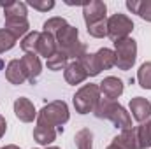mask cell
I'll return each mask as SVG.
<instances>
[{
    "label": "cell",
    "mask_w": 151,
    "mask_h": 149,
    "mask_svg": "<svg viewBox=\"0 0 151 149\" xmlns=\"http://www.w3.org/2000/svg\"><path fill=\"white\" fill-rule=\"evenodd\" d=\"M58 51L56 47V40L51 34H46V32H40V37L37 42V49H35V54L37 56H44L46 60L51 58L55 53Z\"/></svg>",
    "instance_id": "cell-15"
},
{
    "label": "cell",
    "mask_w": 151,
    "mask_h": 149,
    "mask_svg": "<svg viewBox=\"0 0 151 149\" xmlns=\"http://www.w3.org/2000/svg\"><path fill=\"white\" fill-rule=\"evenodd\" d=\"M2 149H19V148L14 146V144H9V146H5V148H2Z\"/></svg>",
    "instance_id": "cell-31"
},
{
    "label": "cell",
    "mask_w": 151,
    "mask_h": 149,
    "mask_svg": "<svg viewBox=\"0 0 151 149\" xmlns=\"http://www.w3.org/2000/svg\"><path fill=\"white\" fill-rule=\"evenodd\" d=\"M114 54H116V67L119 70H130L137 60V42L132 37L116 40Z\"/></svg>",
    "instance_id": "cell-6"
},
{
    "label": "cell",
    "mask_w": 151,
    "mask_h": 149,
    "mask_svg": "<svg viewBox=\"0 0 151 149\" xmlns=\"http://www.w3.org/2000/svg\"><path fill=\"white\" fill-rule=\"evenodd\" d=\"M69 105L63 100H53L37 112V126L55 128L58 130V133H62L63 125L69 121Z\"/></svg>",
    "instance_id": "cell-1"
},
{
    "label": "cell",
    "mask_w": 151,
    "mask_h": 149,
    "mask_svg": "<svg viewBox=\"0 0 151 149\" xmlns=\"http://www.w3.org/2000/svg\"><path fill=\"white\" fill-rule=\"evenodd\" d=\"M95 117L99 119H107L111 121L116 128L119 130H127L132 128V116L130 112H127V109L118 104L116 100H107V98H100V102L95 107Z\"/></svg>",
    "instance_id": "cell-2"
},
{
    "label": "cell",
    "mask_w": 151,
    "mask_h": 149,
    "mask_svg": "<svg viewBox=\"0 0 151 149\" xmlns=\"http://www.w3.org/2000/svg\"><path fill=\"white\" fill-rule=\"evenodd\" d=\"M106 149H119V148H118V146H114L113 142H111V144H109V146H107Z\"/></svg>",
    "instance_id": "cell-32"
},
{
    "label": "cell",
    "mask_w": 151,
    "mask_h": 149,
    "mask_svg": "<svg viewBox=\"0 0 151 149\" xmlns=\"http://www.w3.org/2000/svg\"><path fill=\"white\" fill-rule=\"evenodd\" d=\"M4 28L7 32H11L16 39L25 37L30 30V23L27 16H5V25Z\"/></svg>",
    "instance_id": "cell-13"
},
{
    "label": "cell",
    "mask_w": 151,
    "mask_h": 149,
    "mask_svg": "<svg viewBox=\"0 0 151 149\" xmlns=\"http://www.w3.org/2000/svg\"><path fill=\"white\" fill-rule=\"evenodd\" d=\"M128 107H130V112H132L130 116L137 123H144V121L151 119V102L150 100H146L142 97H135V98L130 100Z\"/></svg>",
    "instance_id": "cell-11"
},
{
    "label": "cell",
    "mask_w": 151,
    "mask_h": 149,
    "mask_svg": "<svg viewBox=\"0 0 151 149\" xmlns=\"http://www.w3.org/2000/svg\"><path fill=\"white\" fill-rule=\"evenodd\" d=\"M14 114L23 123H32L34 119H37V111H35L34 104L27 97L16 98V102H14Z\"/></svg>",
    "instance_id": "cell-12"
},
{
    "label": "cell",
    "mask_w": 151,
    "mask_h": 149,
    "mask_svg": "<svg viewBox=\"0 0 151 149\" xmlns=\"http://www.w3.org/2000/svg\"><path fill=\"white\" fill-rule=\"evenodd\" d=\"M125 5L132 14H137L144 21L151 23V0H128Z\"/></svg>",
    "instance_id": "cell-18"
},
{
    "label": "cell",
    "mask_w": 151,
    "mask_h": 149,
    "mask_svg": "<svg viewBox=\"0 0 151 149\" xmlns=\"http://www.w3.org/2000/svg\"><path fill=\"white\" fill-rule=\"evenodd\" d=\"M86 30H88V34L91 37H95V39L107 37V19L106 21H100V23H95L91 27H86Z\"/></svg>",
    "instance_id": "cell-28"
},
{
    "label": "cell",
    "mask_w": 151,
    "mask_h": 149,
    "mask_svg": "<svg viewBox=\"0 0 151 149\" xmlns=\"http://www.w3.org/2000/svg\"><path fill=\"white\" fill-rule=\"evenodd\" d=\"M74 107H76V112L79 114H88V112H93L97 104L100 102V90H99V84H84L81 86L77 91H76L74 98Z\"/></svg>",
    "instance_id": "cell-5"
},
{
    "label": "cell",
    "mask_w": 151,
    "mask_h": 149,
    "mask_svg": "<svg viewBox=\"0 0 151 149\" xmlns=\"http://www.w3.org/2000/svg\"><path fill=\"white\" fill-rule=\"evenodd\" d=\"M113 144L114 146H118L119 149H139L137 135H135V128L121 130V133L116 135V137L113 139Z\"/></svg>",
    "instance_id": "cell-17"
},
{
    "label": "cell",
    "mask_w": 151,
    "mask_h": 149,
    "mask_svg": "<svg viewBox=\"0 0 151 149\" xmlns=\"http://www.w3.org/2000/svg\"><path fill=\"white\" fill-rule=\"evenodd\" d=\"M5 130H7V121H5V117H4V116H0V139L4 137Z\"/></svg>",
    "instance_id": "cell-30"
},
{
    "label": "cell",
    "mask_w": 151,
    "mask_h": 149,
    "mask_svg": "<svg viewBox=\"0 0 151 149\" xmlns=\"http://www.w3.org/2000/svg\"><path fill=\"white\" fill-rule=\"evenodd\" d=\"M5 79L11 82V84H23L27 81V74H25V69L21 65V60H11L5 67Z\"/></svg>",
    "instance_id": "cell-16"
},
{
    "label": "cell",
    "mask_w": 151,
    "mask_h": 149,
    "mask_svg": "<svg viewBox=\"0 0 151 149\" xmlns=\"http://www.w3.org/2000/svg\"><path fill=\"white\" fill-rule=\"evenodd\" d=\"M2 67H4V62H2V60H0V69H2Z\"/></svg>",
    "instance_id": "cell-34"
},
{
    "label": "cell",
    "mask_w": 151,
    "mask_h": 149,
    "mask_svg": "<svg viewBox=\"0 0 151 149\" xmlns=\"http://www.w3.org/2000/svg\"><path fill=\"white\" fill-rule=\"evenodd\" d=\"M76 148L77 149H93V133L88 128H83L76 133L74 137Z\"/></svg>",
    "instance_id": "cell-22"
},
{
    "label": "cell",
    "mask_w": 151,
    "mask_h": 149,
    "mask_svg": "<svg viewBox=\"0 0 151 149\" xmlns=\"http://www.w3.org/2000/svg\"><path fill=\"white\" fill-rule=\"evenodd\" d=\"M0 5H4V12L5 16H27V4L25 2H11V4H4L0 2Z\"/></svg>",
    "instance_id": "cell-24"
},
{
    "label": "cell",
    "mask_w": 151,
    "mask_h": 149,
    "mask_svg": "<svg viewBox=\"0 0 151 149\" xmlns=\"http://www.w3.org/2000/svg\"><path fill=\"white\" fill-rule=\"evenodd\" d=\"M44 149H62V148H58V146H47V148H44Z\"/></svg>",
    "instance_id": "cell-33"
},
{
    "label": "cell",
    "mask_w": 151,
    "mask_h": 149,
    "mask_svg": "<svg viewBox=\"0 0 151 149\" xmlns=\"http://www.w3.org/2000/svg\"><path fill=\"white\" fill-rule=\"evenodd\" d=\"M63 77H65V81L69 82V84H81V82H84L86 81V70H84V67H83V63L79 62V60H76V62H70L67 67H65V72H63Z\"/></svg>",
    "instance_id": "cell-14"
},
{
    "label": "cell",
    "mask_w": 151,
    "mask_h": 149,
    "mask_svg": "<svg viewBox=\"0 0 151 149\" xmlns=\"http://www.w3.org/2000/svg\"><path fill=\"white\" fill-rule=\"evenodd\" d=\"M16 42H18V39L14 37L11 32H7L5 28H0V54L9 51V49H12L16 46Z\"/></svg>",
    "instance_id": "cell-27"
},
{
    "label": "cell",
    "mask_w": 151,
    "mask_h": 149,
    "mask_svg": "<svg viewBox=\"0 0 151 149\" xmlns=\"http://www.w3.org/2000/svg\"><path fill=\"white\" fill-rule=\"evenodd\" d=\"M27 5L34 7L35 11H40V12H47L55 7V2L53 0H28Z\"/></svg>",
    "instance_id": "cell-29"
},
{
    "label": "cell",
    "mask_w": 151,
    "mask_h": 149,
    "mask_svg": "<svg viewBox=\"0 0 151 149\" xmlns=\"http://www.w3.org/2000/svg\"><path fill=\"white\" fill-rule=\"evenodd\" d=\"M135 135H137L139 149H150L151 148V119L141 123L139 126H135Z\"/></svg>",
    "instance_id": "cell-20"
},
{
    "label": "cell",
    "mask_w": 151,
    "mask_h": 149,
    "mask_svg": "<svg viewBox=\"0 0 151 149\" xmlns=\"http://www.w3.org/2000/svg\"><path fill=\"white\" fill-rule=\"evenodd\" d=\"M55 40H56L58 51H63L74 62L76 60H81L86 54V44H83L79 40V30L76 27H72V25H69V23L62 30L56 32Z\"/></svg>",
    "instance_id": "cell-3"
},
{
    "label": "cell",
    "mask_w": 151,
    "mask_h": 149,
    "mask_svg": "<svg viewBox=\"0 0 151 149\" xmlns=\"http://www.w3.org/2000/svg\"><path fill=\"white\" fill-rule=\"evenodd\" d=\"M107 14V5L100 0H91V2H86L83 4V16H84V23L86 27H91L95 23H100V21H106Z\"/></svg>",
    "instance_id": "cell-8"
},
{
    "label": "cell",
    "mask_w": 151,
    "mask_h": 149,
    "mask_svg": "<svg viewBox=\"0 0 151 149\" xmlns=\"http://www.w3.org/2000/svg\"><path fill=\"white\" fill-rule=\"evenodd\" d=\"M56 135H58V130H55V128H46V126H35L34 128L35 142L40 146H46V148L56 140Z\"/></svg>",
    "instance_id": "cell-19"
},
{
    "label": "cell",
    "mask_w": 151,
    "mask_h": 149,
    "mask_svg": "<svg viewBox=\"0 0 151 149\" xmlns=\"http://www.w3.org/2000/svg\"><path fill=\"white\" fill-rule=\"evenodd\" d=\"M67 25V21L63 19V18H60V16H55V18H49L47 21H44V25H42V32H46V34H51L53 37L56 35V32L58 30H62L63 27Z\"/></svg>",
    "instance_id": "cell-26"
},
{
    "label": "cell",
    "mask_w": 151,
    "mask_h": 149,
    "mask_svg": "<svg viewBox=\"0 0 151 149\" xmlns=\"http://www.w3.org/2000/svg\"><path fill=\"white\" fill-rule=\"evenodd\" d=\"M132 30H134V21L127 14L116 12L111 18H107V37L113 42L130 37Z\"/></svg>",
    "instance_id": "cell-7"
},
{
    "label": "cell",
    "mask_w": 151,
    "mask_h": 149,
    "mask_svg": "<svg viewBox=\"0 0 151 149\" xmlns=\"http://www.w3.org/2000/svg\"><path fill=\"white\" fill-rule=\"evenodd\" d=\"M69 65V56L63 53V51H56L51 58L46 60V67L53 72H58V70H65V67Z\"/></svg>",
    "instance_id": "cell-21"
},
{
    "label": "cell",
    "mask_w": 151,
    "mask_h": 149,
    "mask_svg": "<svg viewBox=\"0 0 151 149\" xmlns=\"http://www.w3.org/2000/svg\"><path fill=\"white\" fill-rule=\"evenodd\" d=\"M21 65H23V69H25L27 81H28L30 84H37L39 75L42 72L40 58H39L35 53H25V56L21 58Z\"/></svg>",
    "instance_id": "cell-9"
},
{
    "label": "cell",
    "mask_w": 151,
    "mask_h": 149,
    "mask_svg": "<svg viewBox=\"0 0 151 149\" xmlns=\"http://www.w3.org/2000/svg\"><path fill=\"white\" fill-rule=\"evenodd\" d=\"M99 90H100V95H104V98L107 100H116L123 95L125 91V86H123V81L119 77H114L109 75L106 77L100 84H99Z\"/></svg>",
    "instance_id": "cell-10"
},
{
    "label": "cell",
    "mask_w": 151,
    "mask_h": 149,
    "mask_svg": "<svg viewBox=\"0 0 151 149\" xmlns=\"http://www.w3.org/2000/svg\"><path fill=\"white\" fill-rule=\"evenodd\" d=\"M79 62L83 63L88 77H95V75L100 74L102 70H109V69L116 67V54H114L113 49L102 47V49H99L93 54L86 53Z\"/></svg>",
    "instance_id": "cell-4"
},
{
    "label": "cell",
    "mask_w": 151,
    "mask_h": 149,
    "mask_svg": "<svg viewBox=\"0 0 151 149\" xmlns=\"http://www.w3.org/2000/svg\"><path fill=\"white\" fill-rule=\"evenodd\" d=\"M137 82L141 88L151 90V62H144L137 70Z\"/></svg>",
    "instance_id": "cell-23"
},
{
    "label": "cell",
    "mask_w": 151,
    "mask_h": 149,
    "mask_svg": "<svg viewBox=\"0 0 151 149\" xmlns=\"http://www.w3.org/2000/svg\"><path fill=\"white\" fill-rule=\"evenodd\" d=\"M39 37H40V32H28L25 37L21 39V42H19L21 49H23L25 53H35Z\"/></svg>",
    "instance_id": "cell-25"
}]
</instances>
